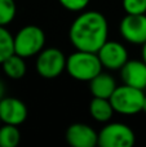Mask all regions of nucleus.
I'll return each instance as SVG.
<instances>
[{
    "instance_id": "f257e3e1",
    "label": "nucleus",
    "mask_w": 146,
    "mask_h": 147,
    "mask_svg": "<svg viewBox=\"0 0 146 147\" xmlns=\"http://www.w3.org/2000/svg\"><path fill=\"white\" fill-rule=\"evenodd\" d=\"M69 39L75 49L97 53L109 40V23L97 10H83L69 30Z\"/></svg>"
},
{
    "instance_id": "f03ea898",
    "label": "nucleus",
    "mask_w": 146,
    "mask_h": 147,
    "mask_svg": "<svg viewBox=\"0 0 146 147\" xmlns=\"http://www.w3.org/2000/svg\"><path fill=\"white\" fill-rule=\"evenodd\" d=\"M101 71H103V66L97 53L75 49L74 53L67 57L66 72L78 81L89 83Z\"/></svg>"
},
{
    "instance_id": "7ed1b4c3",
    "label": "nucleus",
    "mask_w": 146,
    "mask_h": 147,
    "mask_svg": "<svg viewBox=\"0 0 146 147\" xmlns=\"http://www.w3.org/2000/svg\"><path fill=\"white\" fill-rule=\"evenodd\" d=\"M14 53L23 58L38 56L45 48V34L36 25H27L13 35Z\"/></svg>"
},
{
    "instance_id": "20e7f679",
    "label": "nucleus",
    "mask_w": 146,
    "mask_h": 147,
    "mask_svg": "<svg viewBox=\"0 0 146 147\" xmlns=\"http://www.w3.org/2000/svg\"><path fill=\"white\" fill-rule=\"evenodd\" d=\"M145 97L146 96L142 89L123 84L116 86L110 97V102L116 114L129 116L142 111Z\"/></svg>"
},
{
    "instance_id": "39448f33",
    "label": "nucleus",
    "mask_w": 146,
    "mask_h": 147,
    "mask_svg": "<svg viewBox=\"0 0 146 147\" xmlns=\"http://www.w3.org/2000/svg\"><path fill=\"white\" fill-rule=\"evenodd\" d=\"M67 57L58 48H44L36 56L35 69L44 79H56L66 71Z\"/></svg>"
},
{
    "instance_id": "423d86ee",
    "label": "nucleus",
    "mask_w": 146,
    "mask_h": 147,
    "mask_svg": "<svg viewBox=\"0 0 146 147\" xmlns=\"http://www.w3.org/2000/svg\"><path fill=\"white\" fill-rule=\"evenodd\" d=\"M136 134L124 123H109L98 132V146L101 147H132Z\"/></svg>"
},
{
    "instance_id": "0eeeda50",
    "label": "nucleus",
    "mask_w": 146,
    "mask_h": 147,
    "mask_svg": "<svg viewBox=\"0 0 146 147\" xmlns=\"http://www.w3.org/2000/svg\"><path fill=\"white\" fill-rule=\"evenodd\" d=\"M103 69L109 71H119L129 59L126 45L119 41L107 40L97 52Z\"/></svg>"
},
{
    "instance_id": "6e6552de",
    "label": "nucleus",
    "mask_w": 146,
    "mask_h": 147,
    "mask_svg": "<svg viewBox=\"0 0 146 147\" xmlns=\"http://www.w3.org/2000/svg\"><path fill=\"white\" fill-rule=\"evenodd\" d=\"M122 38L129 44L142 45L146 43V13L126 14L119 23Z\"/></svg>"
},
{
    "instance_id": "1a4fd4ad",
    "label": "nucleus",
    "mask_w": 146,
    "mask_h": 147,
    "mask_svg": "<svg viewBox=\"0 0 146 147\" xmlns=\"http://www.w3.org/2000/svg\"><path fill=\"white\" fill-rule=\"evenodd\" d=\"M27 119V107L25 102L16 97H4L0 99V120L3 124L21 125Z\"/></svg>"
},
{
    "instance_id": "9d476101",
    "label": "nucleus",
    "mask_w": 146,
    "mask_h": 147,
    "mask_svg": "<svg viewBox=\"0 0 146 147\" xmlns=\"http://www.w3.org/2000/svg\"><path fill=\"white\" fill-rule=\"evenodd\" d=\"M66 141L72 147H95L98 145V133L88 124L74 123L66 130Z\"/></svg>"
},
{
    "instance_id": "9b49d317",
    "label": "nucleus",
    "mask_w": 146,
    "mask_h": 147,
    "mask_svg": "<svg viewBox=\"0 0 146 147\" xmlns=\"http://www.w3.org/2000/svg\"><path fill=\"white\" fill-rule=\"evenodd\" d=\"M120 79L123 84L139 89L146 88V62L144 59H128L120 70Z\"/></svg>"
},
{
    "instance_id": "f8f14e48",
    "label": "nucleus",
    "mask_w": 146,
    "mask_h": 147,
    "mask_svg": "<svg viewBox=\"0 0 146 147\" xmlns=\"http://www.w3.org/2000/svg\"><path fill=\"white\" fill-rule=\"evenodd\" d=\"M118 84L116 80L111 74L101 71L97 76L89 81V90L93 97H100V98H109L116 89Z\"/></svg>"
},
{
    "instance_id": "ddd939ff",
    "label": "nucleus",
    "mask_w": 146,
    "mask_h": 147,
    "mask_svg": "<svg viewBox=\"0 0 146 147\" xmlns=\"http://www.w3.org/2000/svg\"><path fill=\"white\" fill-rule=\"evenodd\" d=\"M89 114L98 123H107L115 114L113 105L109 98H100L93 97L89 103Z\"/></svg>"
},
{
    "instance_id": "4468645a",
    "label": "nucleus",
    "mask_w": 146,
    "mask_h": 147,
    "mask_svg": "<svg viewBox=\"0 0 146 147\" xmlns=\"http://www.w3.org/2000/svg\"><path fill=\"white\" fill-rule=\"evenodd\" d=\"M25 59L26 58L13 53L12 56H9L1 63L3 72L9 79H13V80L22 79L26 75V71H27V66H26Z\"/></svg>"
},
{
    "instance_id": "2eb2a0df",
    "label": "nucleus",
    "mask_w": 146,
    "mask_h": 147,
    "mask_svg": "<svg viewBox=\"0 0 146 147\" xmlns=\"http://www.w3.org/2000/svg\"><path fill=\"white\" fill-rule=\"evenodd\" d=\"M21 142V132L17 125H0V147H16Z\"/></svg>"
},
{
    "instance_id": "dca6fc26",
    "label": "nucleus",
    "mask_w": 146,
    "mask_h": 147,
    "mask_svg": "<svg viewBox=\"0 0 146 147\" xmlns=\"http://www.w3.org/2000/svg\"><path fill=\"white\" fill-rule=\"evenodd\" d=\"M13 53H14L13 35L9 32L7 26H0V65Z\"/></svg>"
},
{
    "instance_id": "f3484780",
    "label": "nucleus",
    "mask_w": 146,
    "mask_h": 147,
    "mask_svg": "<svg viewBox=\"0 0 146 147\" xmlns=\"http://www.w3.org/2000/svg\"><path fill=\"white\" fill-rule=\"evenodd\" d=\"M17 14L14 0H0V26H8L13 22Z\"/></svg>"
},
{
    "instance_id": "a211bd4d",
    "label": "nucleus",
    "mask_w": 146,
    "mask_h": 147,
    "mask_svg": "<svg viewBox=\"0 0 146 147\" xmlns=\"http://www.w3.org/2000/svg\"><path fill=\"white\" fill-rule=\"evenodd\" d=\"M123 9L126 14H145L146 0H123Z\"/></svg>"
},
{
    "instance_id": "6ab92c4d",
    "label": "nucleus",
    "mask_w": 146,
    "mask_h": 147,
    "mask_svg": "<svg viewBox=\"0 0 146 147\" xmlns=\"http://www.w3.org/2000/svg\"><path fill=\"white\" fill-rule=\"evenodd\" d=\"M91 0H58V3L70 12H83L88 7Z\"/></svg>"
},
{
    "instance_id": "aec40b11",
    "label": "nucleus",
    "mask_w": 146,
    "mask_h": 147,
    "mask_svg": "<svg viewBox=\"0 0 146 147\" xmlns=\"http://www.w3.org/2000/svg\"><path fill=\"white\" fill-rule=\"evenodd\" d=\"M5 97V85L1 80H0V99Z\"/></svg>"
},
{
    "instance_id": "412c9836",
    "label": "nucleus",
    "mask_w": 146,
    "mask_h": 147,
    "mask_svg": "<svg viewBox=\"0 0 146 147\" xmlns=\"http://www.w3.org/2000/svg\"><path fill=\"white\" fill-rule=\"evenodd\" d=\"M141 47H142V49H141V58L146 62V43L142 44Z\"/></svg>"
},
{
    "instance_id": "4be33fe9",
    "label": "nucleus",
    "mask_w": 146,
    "mask_h": 147,
    "mask_svg": "<svg viewBox=\"0 0 146 147\" xmlns=\"http://www.w3.org/2000/svg\"><path fill=\"white\" fill-rule=\"evenodd\" d=\"M142 111L146 114V97H145V102H144V109H142Z\"/></svg>"
},
{
    "instance_id": "5701e85b",
    "label": "nucleus",
    "mask_w": 146,
    "mask_h": 147,
    "mask_svg": "<svg viewBox=\"0 0 146 147\" xmlns=\"http://www.w3.org/2000/svg\"><path fill=\"white\" fill-rule=\"evenodd\" d=\"M0 124H1V120H0Z\"/></svg>"
}]
</instances>
